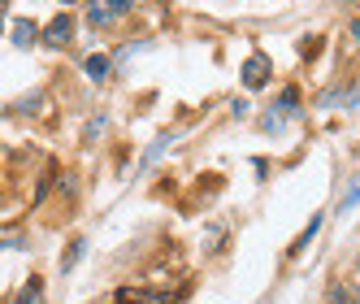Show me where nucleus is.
Here are the masks:
<instances>
[{
	"label": "nucleus",
	"instance_id": "obj_1",
	"mask_svg": "<svg viewBox=\"0 0 360 304\" xmlns=\"http://www.w3.org/2000/svg\"><path fill=\"white\" fill-rule=\"evenodd\" d=\"M135 5L131 0H91V9H87V22L91 27H113L117 18H126Z\"/></svg>",
	"mask_w": 360,
	"mask_h": 304
},
{
	"label": "nucleus",
	"instance_id": "obj_2",
	"mask_svg": "<svg viewBox=\"0 0 360 304\" xmlns=\"http://www.w3.org/2000/svg\"><path fill=\"white\" fill-rule=\"evenodd\" d=\"M243 83H248L252 91H261V87L269 83V57H261V53H252V57L243 61Z\"/></svg>",
	"mask_w": 360,
	"mask_h": 304
},
{
	"label": "nucleus",
	"instance_id": "obj_3",
	"mask_svg": "<svg viewBox=\"0 0 360 304\" xmlns=\"http://www.w3.org/2000/svg\"><path fill=\"white\" fill-rule=\"evenodd\" d=\"M70 35H74V18H70V13H57L53 22H48V31H44V39H48V44H57V48L70 44Z\"/></svg>",
	"mask_w": 360,
	"mask_h": 304
},
{
	"label": "nucleus",
	"instance_id": "obj_4",
	"mask_svg": "<svg viewBox=\"0 0 360 304\" xmlns=\"http://www.w3.org/2000/svg\"><path fill=\"white\" fill-rule=\"evenodd\" d=\"M9 35H13V48H31L39 39V27H35V22H27V18H18L13 27H9Z\"/></svg>",
	"mask_w": 360,
	"mask_h": 304
},
{
	"label": "nucleus",
	"instance_id": "obj_5",
	"mask_svg": "<svg viewBox=\"0 0 360 304\" xmlns=\"http://www.w3.org/2000/svg\"><path fill=\"white\" fill-rule=\"evenodd\" d=\"M109 70H113V61H109L105 53L87 57V79H91V83H105V79H109Z\"/></svg>",
	"mask_w": 360,
	"mask_h": 304
},
{
	"label": "nucleus",
	"instance_id": "obj_6",
	"mask_svg": "<svg viewBox=\"0 0 360 304\" xmlns=\"http://www.w3.org/2000/svg\"><path fill=\"white\" fill-rule=\"evenodd\" d=\"M278 113L282 118H300V91L295 87H287V91L278 96Z\"/></svg>",
	"mask_w": 360,
	"mask_h": 304
},
{
	"label": "nucleus",
	"instance_id": "obj_7",
	"mask_svg": "<svg viewBox=\"0 0 360 304\" xmlns=\"http://www.w3.org/2000/svg\"><path fill=\"white\" fill-rule=\"evenodd\" d=\"M356 205H360V174L347 183V191H343V200H339V213H352Z\"/></svg>",
	"mask_w": 360,
	"mask_h": 304
},
{
	"label": "nucleus",
	"instance_id": "obj_8",
	"mask_svg": "<svg viewBox=\"0 0 360 304\" xmlns=\"http://www.w3.org/2000/svg\"><path fill=\"white\" fill-rule=\"evenodd\" d=\"M13 304H44V287H39V278H31V283L18 291V300H13Z\"/></svg>",
	"mask_w": 360,
	"mask_h": 304
},
{
	"label": "nucleus",
	"instance_id": "obj_9",
	"mask_svg": "<svg viewBox=\"0 0 360 304\" xmlns=\"http://www.w3.org/2000/svg\"><path fill=\"white\" fill-rule=\"evenodd\" d=\"M317 231H321V213H317V217H308V231H304V235L295 239V248H291V252H295V257H300V252H304L308 243H313V235H317Z\"/></svg>",
	"mask_w": 360,
	"mask_h": 304
},
{
	"label": "nucleus",
	"instance_id": "obj_10",
	"mask_svg": "<svg viewBox=\"0 0 360 304\" xmlns=\"http://www.w3.org/2000/svg\"><path fill=\"white\" fill-rule=\"evenodd\" d=\"M83 252H87V243H83V239H74V243H70V252H65V257H61V270L70 274L74 265H79V261H83Z\"/></svg>",
	"mask_w": 360,
	"mask_h": 304
},
{
	"label": "nucleus",
	"instance_id": "obj_11",
	"mask_svg": "<svg viewBox=\"0 0 360 304\" xmlns=\"http://www.w3.org/2000/svg\"><path fill=\"white\" fill-rule=\"evenodd\" d=\"M169 144H174V135H161V139H152V148L143 152V165H139V170H148V165H152V161H157V157H161V152H165Z\"/></svg>",
	"mask_w": 360,
	"mask_h": 304
},
{
	"label": "nucleus",
	"instance_id": "obj_12",
	"mask_svg": "<svg viewBox=\"0 0 360 304\" xmlns=\"http://www.w3.org/2000/svg\"><path fill=\"white\" fill-rule=\"evenodd\" d=\"M117 304H157V296H143V291H117Z\"/></svg>",
	"mask_w": 360,
	"mask_h": 304
},
{
	"label": "nucleus",
	"instance_id": "obj_13",
	"mask_svg": "<svg viewBox=\"0 0 360 304\" xmlns=\"http://www.w3.org/2000/svg\"><path fill=\"white\" fill-rule=\"evenodd\" d=\"M282 122H287V118H282V113H265V118H261V131L278 135V131H282Z\"/></svg>",
	"mask_w": 360,
	"mask_h": 304
},
{
	"label": "nucleus",
	"instance_id": "obj_14",
	"mask_svg": "<svg viewBox=\"0 0 360 304\" xmlns=\"http://www.w3.org/2000/svg\"><path fill=\"white\" fill-rule=\"evenodd\" d=\"M352 35H356V39H360V22H352Z\"/></svg>",
	"mask_w": 360,
	"mask_h": 304
}]
</instances>
